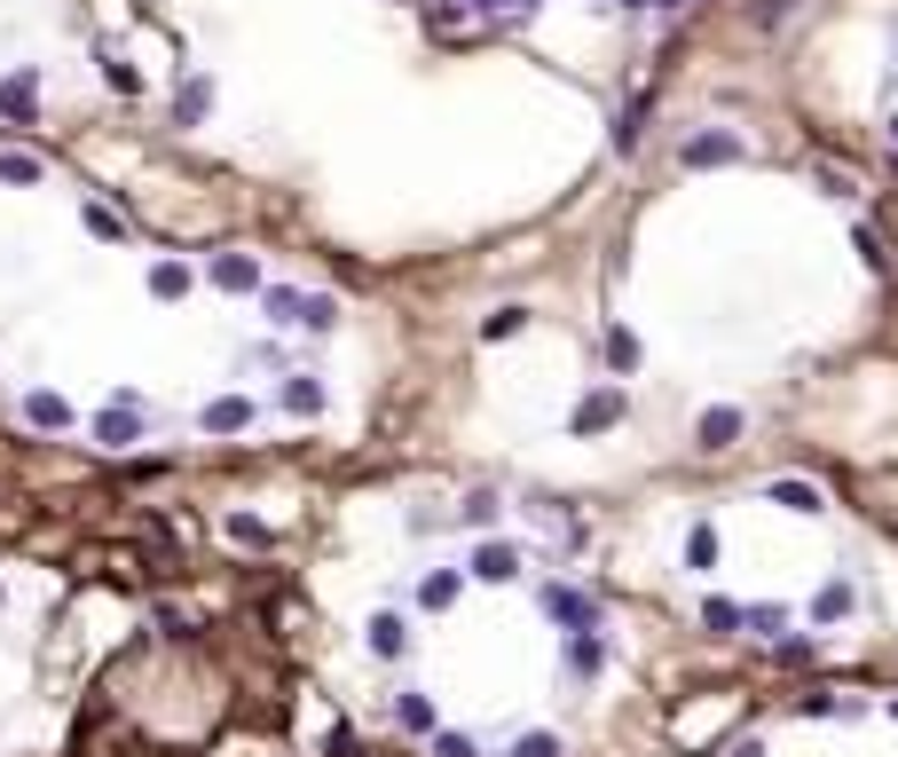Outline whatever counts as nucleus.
Masks as SVG:
<instances>
[{"instance_id": "nucleus-1", "label": "nucleus", "mask_w": 898, "mask_h": 757, "mask_svg": "<svg viewBox=\"0 0 898 757\" xmlns=\"http://www.w3.org/2000/svg\"><path fill=\"white\" fill-rule=\"evenodd\" d=\"M245 418H253V403H237V394H221V403H206V426H213V435H237Z\"/></svg>"}, {"instance_id": "nucleus-2", "label": "nucleus", "mask_w": 898, "mask_h": 757, "mask_svg": "<svg viewBox=\"0 0 898 757\" xmlns=\"http://www.w3.org/2000/svg\"><path fill=\"white\" fill-rule=\"evenodd\" d=\"M24 418H32V426H56V435L72 426V411H63V394H32V403H24Z\"/></svg>"}, {"instance_id": "nucleus-3", "label": "nucleus", "mask_w": 898, "mask_h": 757, "mask_svg": "<svg viewBox=\"0 0 898 757\" xmlns=\"http://www.w3.org/2000/svg\"><path fill=\"white\" fill-rule=\"evenodd\" d=\"M0 111H9V119H32V72L0 80Z\"/></svg>"}, {"instance_id": "nucleus-4", "label": "nucleus", "mask_w": 898, "mask_h": 757, "mask_svg": "<svg viewBox=\"0 0 898 757\" xmlns=\"http://www.w3.org/2000/svg\"><path fill=\"white\" fill-rule=\"evenodd\" d=\"M0 182H40V158H24V150H9V158H0Z\"/></svg>"}, {"instance_id": "nucleus-5", "label": "nucleus", "mask_w": 898, "mask_h": 757, "mask_svg": "<svg viewBox=\"0 0 898 757\" xmlns=\"http://www.w3.org/2000/svg\"><path fill=\"white\" fill-rule=\"evenodd\" d=\"M150 292H158V301H174V292H189V277L174 269V260H165V269H150Z\"/></svg>"}]
</instances>
